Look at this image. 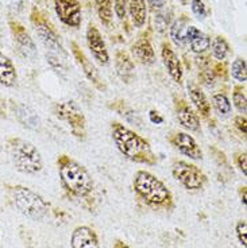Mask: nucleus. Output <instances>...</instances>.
<instances>
[{
  "label": "nucleus",
  "instance_id": "obj_2",
  "mask_svg": "<svg viewBox=\"0 0 247 248\" xmlns=\"http://www.w3.org/2000/svg\"><path fill=\"white\" fill-rule=\"evenodd\" d=\"M132 189L143 204L154 211H173L174 199L172 192L160 178L146 170L136 171L132 180Z\"/></svg>",
  "mask_w": 247,
  "mask_h": 248
},
{
  "label": "nucleus",
  "instance_id": "obj_25",
  "mask_svg": "<svg viewBox=\"0 0 247 248\" xmlns=\"http://www.w3.org/2000/svg\"><path fill=\"white\" fill-rule=\"evenodd\" d=\"M198 66L200 69L198 73V78L201 80V84H204L205 87H214L215 84V72L210 68V61L205 57H198Z\"/></svg>",
  "mask_w": 247,
  "mask_h": 248
},
{
  "label": "nucleus",
  "instance_id": "obj_33",
  "mask_svg": "<svg viewBox=\"0 0 247 248\" xmlns=\"http://www.w3.org/2000/svg\"><path fill=\"white\" fill-rule=\"evenodd\" d=\"M236 237H238V240L241 243L243 247H246L247 246V223L246 220H239L238 224H236Z\"/></svg>",
  "mask_w": 247,
  "mask_h": 248
},
{
  "label": "nucleus",
  "instance_id": "obj_3",
  "mask_svg": "<svg viewBox=\"0 0 247 248\" xmlns=\"http://www.w3.org/2000/svg\"><path fill=\"white\" fill-rule=\"evenodd\" d=\"M111 134L117 150L127 159L148 166L157 165L158 159L154 151L151 150L150 143L145 138L138 135L135 131L130 130L124 124L115 122L111 125Z\"/></svg>",
  "mask_w": 247,
  "mask_h": 248
},
{
  "label": "nucleus",
  "instance_id": "obj_18",
  "mask_svg": "<svg viewBox=\"0 0 247 248\" xmlns=\"http://www.w3.org/2000/svg\"><path fill=\"white\" fill-rule=\"evenodd\" d=\"M188 93H189V99L193 103L195 108L203 118L208 119L211 115V104L205 93L201 91V88L196 85L195 82H188Z\"/></svg>",
  "mask_w": 247,
  "mask_h": 248
},
{
  "label": "nucleus",
  "instance_id": "obj_12",
  "mask_svg": "<svg viewBox=\"0 0 247 248\" xmlns=\"http://www.w3.org/2000/svg\"><path fill=\"white\" fill-rule=\"evenodd\" d=\"M169 142L172 143L181 154L189 156L191 159L198 161L203 158V151L198 142L195 140V138L186 132H174L169 137Z\"/></svg>",
  "mask_w": 247,
  "mask_h": 248
},
{
  "label": "nucleus",
  "instance_id": "obj_24",
  "mask_svg": "<svg viewBox=\"0 0 247 248\" xmlns=\"http://www.w3.org/2000/svg\"><path fill=\"white\" fill-rule=\"evenodd\" d=\"M186 23H188V19L185 16H182V18L174 20L173 25L170 26V38H172L174 45L179 46V47H184L186 45L185 32L186 27H188Z\"/></svg>",
  "mask_w": 247,
  "mask_h": 248
},
{
  "label": "nucleus",
  "instance_id": "obj_15",
  "mask_svg": "<svg viewBox=\"0 0 247 248\" xmlns=\"http://www.w3.org/2000/svg\"><path fill=\"white\" fill-rule=\"evenodd\" d=\"M10 27H11V31H13V35L15 38V44L18 46V50L26 57H30V58H34L37 56V47H35V44L34 41L31 39L29 32L26 31V29L23 26L20 25L19 22H15V20H11L10 22Z\"/></svg>",
  "mask_w": 247,
  "mask_h": 248
},
{
  "label": "nucleus",
  "instance_id": "obj_41",
  "mask_svg": "<svg viewBox=\"0 0 247 248\" xmlns=\"http://www.w3.org/2000/svg\"><path fill=\"white\" fill-rule=\"evenodd\" d=\"M246 193H247V187L246 186H242L241 190H239V194H241V201L243 205H246Z\"/></svg>",
  "mask_w": 247,
  "mask_h": 248
},
{
  "label": "nucleus",
  "instance_id": "obj_26",
  "mask_svg": "<svg viewBox=\"0 0 247 248\" xmlns=\"http://www.w3.org/2000/svg\"><path fill=\"white\" fill-rule=\"evenodd\" d=\"M96 11L103 25L111 26L112 0H96Z\"/></svg>",
  "mask_w": 247,
  "mask_h": 248
},
{
  "label": "nucleus",
  "instance_id": "obj_31",
  "mask_svg": "<svg viewBox=\"0 0 247 248\" xmlns=\"http://www.w3.org/2000/svg\"><path fill=\"white\" fill-rule=\"evenodd\" d=\"M212 103L214 107L219 113L222 115H229L231 112V103H230L229 97L224 93H215L212 94Z\"/></svg>",
  "mask_w": 247,
  "mask_h": 248
},
{
  "label": "nucleus",
  "instance_id": "obj_27",
  "mask_svg": "<svg viewBox=\"0 0 247 248\" xmlns=\"http://www.w3.org/2000/svg\"><path fill=\"white\" fill-rule=\"evenodd\" d=\"M114 104H110L112 109H115V111L120 115V116H123L127 122H130V123H139V120H138V116H136V113L132 109H131L130 107L126 104V101L123 100H115V101H112Z\"/></svg>",
  "mask_w": 247,
  "mask_h": 248
},
{
  "label": "nucleus",
  "instance_id": "obj_8",
  "mask_svg": "<svg viewBox=\"0 0 247 248\" xmlns=\"http://www.w3.org/2000/svg\"><path fill=\"white\" fill-rule=\"evenodd\" d=\"M33 18V23L35 26V31H37L38 37L39 39L42 41V44L48 47V49L51 51V53H54V54H62V56H65V50L62 47L61 41H60V37H58V34L56 32V30L51 27V26L45 20L39 13H37L35 10L33 11V15H31Z\"/></svg>",
  "mask_w": 247,
  "mask_h": 248
},
{
  "label": "nucleus",
  "instance_id": "obj_34",
  "mask_svg": "<svg viewBox=\"0 0 247 248\" xmlns=\"http://www.w3.org/2000/svg\"><path fill=\"white\" fill-rule=\"evenodd\" d=\"M191 8L195 15H198V18H205L207 16V7L204 4L201 0H192L191 1Z\"/></svg>",
  "mask_w": 247,
  "mask_h": 248
},
{
  "label": "nucleus",
  "instance_id": "obj_35",
  "mask_svg": "<svg viewBox=\"0 0 247 248\" xmlns=\"http://www.w3.org/2000/svg\"><path fill=\"white\" fill-rule=\"evenodd\" d=\"M234 161H235V163H236L238 169H239L242 173H243V175H246V173H247V154H246V151H241V153H236V154H235Z\"/></svg>",
  "mask_w": 247,
  "mask_h": 248
},
{
  "label": "nucleus",
  "instance_id": "obj_13",
  "mask_svg": "<svg viewBox=\"0 0 247 248\" xmlns=\"http://www.w3.org/2000/svg\"><path fill=\"white\" fill-rule=\"evenodd\" d=\"M70 46H72V53H73V56L74 58H76L77 63L80 65L82 73L85 75V77H87L88 80L92 82L96 89H99V91H101V92H104L105 89H107V87H105L104 81L101 80V77H100L98 69L95 68V65L88 60V57L85 56V54H84V51L77 46V44L72 42Z\"/></svg>",
  "mask_w": 247,
  "mask_h": 248
},
{
  "label": "nucleus",
  "instance_id": "obj_19",
  "mask_svg": "<svg viewBox=\"0 0 247 248\" xmlns=\"http://www.w3.org/2000/svg\"><path fill=\"white\" fill-rule=\"evenodd\" d=\"M132 51V56L135 58L136 61L141 62L143 65H151L155 61V54L153 46L150 44L148 38H139L135 44L132 45L131 47Z\"/></svg>",
  "mask_w": 247,
  "mask_h": 248
},
{
  "label": "nucleus",
  "instance_id": "obj_5",
  "mask_svg": "<svg viewBox=\"0 0 247 248\" xmlns=\"http://www.w3.org/2000/svg\"><path fill=\"white\" fill-rule=\"evenodd\" d=\"M6 150L14 168L19 173L35 175L44 169V159L38 149L29 140L22 138H8L6 142Z\"/></svg>",
  "mask_w": 247,
  "mask_h": 248
},
{
  "label": "nucleus",
  "instance_id": "obj_39",
  "mask_svg": "<svg viewBox=\"0 0 247 248\" xmlns=\"http://www.w3.org/2000/svg\"><path fill=\"white\" fill-rule=\"evenodd\" d=\"M148 118H150V122L154 124H161L164 122V118L160 115V112L154 111V109H151L150 113H148Z\"/></svg>",
  "mask_w": 247,
  "mask_h": 248
},
{
  "label": "nucleus",
  "instance_id": "obj_20",
  "mask_svg": "<svg viewBox=\"0 0 247 248\" xmlns=\"http://www.w3.org/2000/svg\"><path fill=\"white\" fill-rule=\"evenodd\" d=\"M15 118L18 119L19 123L30 130H38L41 127V119L38 113L33 108L25 104H14Z\"/></svg>",
  "mask_w": 247,
  "mask_h": 248
},
{
  "label": "nucleus",
  "instance_id": "obj_11",
  "mask_svg": "<svg viewBox=\"0 0 247 248\" xmlns=\"http://www.w3.org/2000/svg\"><path fill=\"white\" fill-rule=\"evenodd\" d=\"M87 44L88 47L92 53L93 58L99 62L100 65L107 66L110 63V54H108V50L105 46V42L100 31L96 29V26L91 25L88 26L87 29Z\"/></svg>",
  "mask_w": 247,
  "mask_h": 248
},
{
  "label": "nucleus",
  "instance_id": "obj_29",
  "mask_svg": "<svg viewBox=\"0 0 247 248\" xmlns=\"http://www.w3.org/2000/svg\"><path fill=\"white\" fill-rule=\"evenodd\" d=\"M232 101L235 108L245 115L247 111V99H246V88L245 85H235L232 89Z\"/></svg>",
  "mask_w": 247,
  "mask_h": 248
},
{
  "label": "nucleus",
  "instance_id": "obj_16",
  "mask_svg": "<svg viewBox=\"0 0 247 248\" xmlns=\"http://www.w3.org/2000/svg\"><path fill=\"white\" fill-rule=\"evenodd\" d=\"M161 56H162L164 65H165L169 76L172 77V80L174 82H177V84H181L182 82V76H184V70H182L179 57L176 54V51L170 47V45H162Z\"/></svg>",
  "mask_w": 247,
  "mask_h": 248
},
{
  "label": "nucleus",
  "instance_id": "obj_10",
  "mask_svg": "<svg viewBox=\"0 0 247 248\" xmlns=\"http://www.w3.org/2000/svg\"><path fill=\"white\" fill-rule=\"evenodd\" d=\"M58 18L69 27H79L81 23V8L77 0H54Z\"/></svg>",
  "mask_w": 247,
  "mask_h": 248
},
{
  "label": "nucleus",
  "instance_id": "obj_42",
  "mask_svg": "<svg viewBox=\"0 0 247 248\" xmlns=\"http://www.w3.org/2000/svg\"><path fill=\"white\" fill-rule=\"evenodd\" d=\"M179 1H181V3H186V0H179Z\"/></svg>",
  "mask_w": 247,
  "mask_h": 248
},
{
  "label": "nucleus",
  "instance_id": "obj_22",
  "mask_svg": "<svg viewBox=\"0 0 247 248\" xmlns=\"http://www.w3.org/2000/svg\"><path fill=\"white\" fill-rule=\"evenodd\" d=\"M18 80V73L13 61L0 51V85L3 87H14Z\"/></svg>",
  "mask_w": 247,
  "mask_h": 248
},
{
  "label": "nucleus",
  "instance_id": "obj_14",
  "mask_svg": "<svg viewBox=\"0 0 247 248\" xmlns=\"http://www.w3.org/2000/svg\"><path fill=\"white\" fill-rule=\"evenodd\" d=\"M70 247L72 248H100L99 237L96 231L88 227L80 225L74 228L70 236Z\"/></svg>",
  "mask_w": 247,
  "mask_h": 248
},
{
  "label": "nucleus",
  "instance_id": "obj_37",
  "mask_svg": "<svg viewBox=\"0 0 247 248\" xmlns=\"http://www.w3.org/2000/svg\"><path fill=\"white\" fill-rule=\"evenodd\" d=\"M234 125L236 130L241 132L243 137H246L247 132V120L245 115H239V116H235L234 119Z\"/></svg>",
  "mask_w": 247,
  "mask_h": 248
},
{
  "label": "nucleus",
  "instance_id": "obj_7",
  "mask_svg": "<svg viewBox=\"0 0 247 248\" xmlns=\"http://www.w3.org/2000/svg\"><path fill=\"white\" fill-rule=\"evenodd\" d=\"M172 174L181 185L189 192L201 190L208 182V177L196 165L185 161H176L172 166Z\"/></svg>",
  "mask_w": 247,
  "mask_h": 248
},
{
  "label": "nucleus",
  "instance_id": "obj_9",
  "mask_svg": "<svg viewBox=\"0 0 247 248\" xmlns=\"http://www.w3.org/2000/svg\"><path fill=\"white\" fill-rule=\"evenodd\" d=\"M174 109H176L177 120L185 130L192 131V132H200L201 131V124H200L198 115L192 109L191 106L186 103L185 100L176 96L174 97Z\"/></svg>",
  "mask_w": 247,
  "mask_h": 248
},
{
  "label": "nucleus",
  "instance_id": "obj_6",
  "mask_svg": "<svg viewBox=\"0 0 247 248\" xmlns=\"http://www.w3.org/2000/svg\"><path fill=\"white\" fill-rule=\"evenodd\" d=\"M53 112L57 119L68 124L72 134L79 140L84 142L87 139V119L76 101L73 100L60 101L54 106Z\"/></svg>",
  "mask_w": 247,
  "mask_h": 248
},
{
  "label": "nucleus",
  "instance_id": "obj_4",
  "mask_svg": "<svg viewBox=\"0 0 247 248\" xmlns=\"http://www.w3.org/2000/svg\"><path fill=\"white\" fill-rule=\"evenodd\" d=\"M7 199L14 208L27 218L42 221L50 215V204L42 196L23 185H6Z\"/></svg>",
  "mask_w": 247,
  "mask_h": 248
},
{
  "label": "nucleus",
  "instance_id": "obj_40",
  "mask_svg": "<svg viewBox=\"0 0 247 248\" xmlns=\"http://www.w3.org/2000/svg\"><path fill=\"white\" fill-rule=\"evenodd\" d=\"M112 248H132L131 246H129L127 243L123 242V240H115V243H114V246H112Z\"/></svg>",
  "mask_w": 247,
  "mask_h": 248
},
{
  "label": "nucleus",
  "instance_id": "obj_36",
  "mask_svg": "<svg viewBox=\"0 0 247 248\" xmlns=\"http://www.w3.org/2000/svg\"><path fill=\"white\" fill-rule=\"evenodd\" d=\"M115 14L119 19L126 18L127 14V7H129V0H115Z\"/></svg>",
  "mask_w": 247,
  "mask_h": 248
},
{
  "label": "nucleus",
  "instance_id": "obj_1",
  "mask_svg": "<svg viewBox=\"0 0 247 248\" xmlns=\"http://www.w3.org/2000/svg\"><path fill=\"white\" fill-rule=\"evenodd\" d=\"M57 168L62 189L69 199L79 201L80 204L82 202L84 206L92 209L95 184L87 169L65 154L57 158Z\"/></svg>",
  "mask_w": 247,
  "mask_h": 248
},
{
  "label": "nucleus",
  "instance_id": "obj_30",
  "mask_svg": "<svg viewBox=\"0 0 247 248\" xmlns=\"http://www.w3.org/2000/svg\"><path fill=\"white\" fill-rule=\"evenodd\" d=\"M231 75L235 80L245 84L247 80V65L243 58H236L231 66Z\"/></svg>",
  "mask_w": 247,
  "mask_h": 248
},
{
  "label": "nucleus",
  "instance_id": "obj_32",
  "mask_svg": "<svg viewBox=\"0 0 247 248\" xmlns=\"http://www.w3.org/2000/svg\"><path fill=\"white\" fill-rule=\"evenodd\" d=\"M170 23V13L167 14L166 10H162L161 13L155 14V29L158 31H165Z\"/></svg>",
  "mask_w": 247,
  "mask_h": 248
},
{
  "label": "nucleus",
  "instance_id": "obj_38",
  "mask_svg": "<svg viewBox=\"0 0 247 248\" xmlns=\"http://www.w3.org/2000/svg\"><path fill=\"white\" fill-rule=\"evenodd\" d=\"M148 4L150 7V10L153 13H161L162 10H165L166 6V0H148Z\"/></svg>",
  "mask_w": 247,
  "mask_h": 248
},
{
  "label": "nucleus",
  "instance_id": "obj_23",
  "mask_svg": "<svg viewBox=\"0 0 247 248\" xmlns=\"http://www.w3.org/2000/svg\"><path fill=\"white\" fill-rule=\"evenodd\" d=\"M129 10H130L132 23L136 27H142L145 25V22H146V16H148L146 0H130Z\"/></svg>",
  "mask_w": 247,
  "mask_h": 248
},
{
  "label": "nucleus",
  "instance_id": "obj_28",
  "mask_svg": "<svg viewBox=\"0 0 247 248\" xmlns=\"http://www.w3.org/2000/svg\"><path fill=\"white\" fill-rule=\"evenodd\" d=\"M230 54V46L223 37H215L212 41V56L219 61H224Z\"/></svg>",
  "mask_w": 247,
  "mask_h": 248
},
{
  "label": "nucleus",
  "instance_id": "obj_17",
  "mask_svg": "<svg viewBox=\"0 0 247 248\" xmlns=\"http://www.w3.org/2000/svg\"><path fill=\"white\" fill-rule=\"evenodd\" d=\"M186 44L191 45V49L196 54H203L205 53L211 45V39L203 31L196 29L195 26H188L185 32Z\"/></svg>",
  "mask_w": 247,
  "mask_h": 248
},
{
  "label": "nucleus",
  "instance_id": "obj_21",
  "mask_svg": "<svg viewBox=\"0 0 247 248\" xmlns=\"http://www.w3.org/2000/svg\"><path fill=\"white\" fill-rule=\"evenodd\" d=\"M115 66H116L117 76L122 78V81L126 84L131 82V80L134 78V69L135 68H134V62L126 51H123V50L116 51Z\"/></svg>",
  "mask_w": 247,
  "mask_h": 248
}]
</instances>
